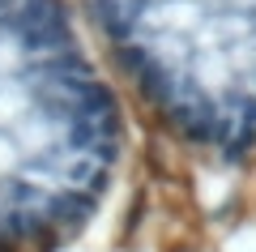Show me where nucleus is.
<instances>
[{
  "label": "nucleus",
  "instance_id": "2",
  "mask_svg": "<svg viewBox=\"0 0 256 252\" xmlns=\"http://www.w3.org/2000/svg\"><path fill=\"white\" fill-rule=\"evenodd\" d=\"M137 128L205 167L256 158V0H82Z\"/></svg>",
  "mask_w": 256,
  "mask_h": 252
},
{
  "label": "nucleus",
  "instance_id": "1",
  "mask_svg": "<svg viewBox=\"0 0 256 252\" xmlns=\"http://www.w3.org/2000/svg\"><path fill=\"white\" fill-rule=\"evenodd\" d=\"M132 107L82 0H0V252H64L111 201Z\"/></svg>",
  "mask_w": 256,
  "mask_h": 252
}]
</instances>
